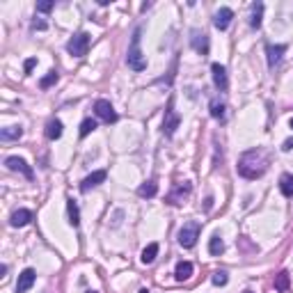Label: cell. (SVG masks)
I'll use <instances>...</instances> for the list:
<instances>
[{
  "instance_id": "cell-9",
  "label": "cell",
  "mask_w": 293,
  "mask_h": 293,
  "mask_svg": "<svg viewBox=\"0 0 293 293\" xmlns=\"http://www.w3.org/2000/svg\"><path fill=\"white\" fill-rule=\"evenodd\" d=\"M106 176H108V172H106V170H96V172H92L90 176H85V179H82L80 190H82V192H90V190L96 188L98 184H104Z\"/></svg>"
},
{
  "instance_id": "cell-28",
  "label": "cell",
  "mask_w": 293,
  "mask_h": 293,
  "mask_svg": "<svg viewBox=\"0 0 293 293\" xmlns=\"http://www.w3.org/2000/svg\"><path fill=\"white\" fill-rule=\"evenodd\" d=\"M55 82H58V71H50L48 76H44L42 80H39V87H42V90H48V87L55 85Z\"/></svg>"
},
{
  "instance_id": "cell-13",
  "label": "cell",
  "mask_w": 293,
  "mask_h": 293,
  "mask_svg": "<svg viewBox=\"0 0 293 293\" xmlns=\"http://www.w3.org/2000/svg\"><path fill=\"white\" fill-rule=\"evenodd\" d=\"M34 280H37V272L32 270V268H26V270L18 275V282H16V293H26L28 288L34 284Z\"/></svg>"
},
{
  "instance_id": "cell-27",
  "label": "cell",
  "mask_w": 293,
  "mask_h": 293,
  "mask_svg": "<svg viewBox=\"0 0 293 293\" xmlns=\"http://www.w3.org/2000/svg\"><path fill=\"white\" fill-rule=\"evenodd\" d=\"M211 117H216V120L222 122L224 120V104H220V101H211Z\"/></svg>"
},
{
  "instance_id": "cell-18",
  "label": "cell",
  "mask_w": 293,
  "mask_h": 293,
  "mask_svg": "<svg viewBox=\"0 0 293 293\" xmlns=\"http://www.w3.org/2000/svg\"><path fill=\"white\" fill-rule=\"evenodd\" d=\"M60 136H62V122L50 120L48 124H46V138H48V140H58Z\"/></svg>"
},
{
  "instance_id": "cell-30",
  "label": "cell",
  "mask_w": 293,
  "mask_h": 293,
  "mask_svg": "<svg viewBox=\"0 0 293 293\" xmlns=\"http://www.w3.org/2000/svg\"><path fill=\"white\" fill-rule=\"evenodd\" d=\"M50 10H53V2H48V0L37 2V12H44V14H46V12H50Z\"/></svg>"
},
{
  "instance_id": "cell-12",
  "label": "cell",
  "mask_w": 293,
  "mask_h": 293,
  "mask_svg": "<svg viewBox=\"0 0 293 293\" xmlns=\"http://www.w3.org/2000/svg\"><path fill=\"white\" fill-rule=\"evenodd\" d=\"M181 124V117L172 110V104H170L168 112H165V122H163V130H165V136H174V130L179 128Z\"/></svg>"
},
{
  "instance_id": "cell-24",
  "label": "cell",
  "mask_w": 293,
  "mask_h": 293,
  "mask_svg": "<svg viewBox=\"0 0 293 293\" xmlns=\"http://www.w3.org/2000/svg\"><path fill=\"white\" fill-rule=\"evenodd\" d=\"M261 16H264V2H254V5H252V14H250V26L259 28Z\"/></svg>"
},
{
  "instance_id": "cell-10",
  "label": "cell",
  "mask_w": 293,
  "mask_h": 293,
  "mask_svg": "<svg viewBox=\"0 0 293 293\" xmlns=\"http://www.w3.org/2000/svg\"><path fill=\"white\" fill-rule=\"evenodd\" d=\"M211 74H213V82H216V87L220 90V92H224L229 87V80H227V69H224L222 64H211Z\"/></svg>"
},
{
  "instance_id": "cell-16",
  "label": "cell",
  "mask_w": 293,
  "mask_h": 293,
  "mask_svg": "<svg viewBox=\"0 0 293 293\" xmlns=\"http://www.w3.org/2000/svg\"><path fill=\"white\" fill-rule=\"evenodd\" d=\"M66 213H69V224L71 227H78L80 224V211H78V202L74 197L66 200Z\"/></svg>"
},
{
  "instance_id": "cell-23",
  "label": "cell",
  "mask_w": 293,
  "mask_h": 293,
  "mask_svg": "<svg viewBox=\"0 0 293 293\" xmlns=\"http://www.w3.org/2000/svg\"><path fill=\"white\" fill-rule=\"evenodd\" d=\"M156 192H158V186L154 184V181H146V184H142L140 188H138V195H140V197H146V200L156 197Z\"/></svg>"
},
{
  "instance_id": "cell-35",
  "label": "cell",
  "mask_w": 293,
  "mask_h": 293,
  "mask_svg": "<svg viewBox=\"0 0 293 293\" xmlns=\"http://www.w3.org/2000/svg\"><path fill=\"white\" fill-rule=\"evenodd\" d=\"M291 128H293V117H291Z\"/></svg>"
},
{
  "instance_id": "cell-15",
  "label": "cell",
  "mask_w": 293,
  "mask_h": 293,
  "mask_svg": "<svg viewBox=\"0 0 293 293\" xmlns=\"http://www.w3.org/2000/svg\"><path fill=\"white\" fill-rule=\"evenodd\" d=\"M30 220H32V211H28V208H18V211H14L10 218L12 227H26Z\"/></svg>"
},
{
  "instance_id": "cell-33",
  "label": "cell",
  "mask_w": 293,
  "mask_h": 293,
  "mask_svg": "<svg viewBox=\"0 0 293 293\" xmlns=\"http://www.w3.org/2000/svg\"><path fill=\"white\" fill-rule=\"evenodd\" d=\"M32 28H34V30H44V28H46V23H44V21H34Z\"/></svg>"
},
{
  "instance_id": "cell-8",
  "label": "cell",
  "mask_w": 293,
  "mask_h": 293,
  "mask_svg": "<svg viewBox=\"0 0 293 293\" xmlns=\"http://www.w3.org/2000/svg\"><path fill=\"white\" fill-rule=\"evenodd\" d=\"M190 44H192V48L200 55H208V34L206 32L192 30V32H190Z\"/></svg>"
},
{
  "instance_id": "cell-26",
  "label": "cell",
  "mask_w": 293,
  "mask_h": 293,
  "mask_svg": "<svg viewBox=\"0 0 293 293\" xmlns=\"http://www.w3.org/2000/svg\"><path fill=\"white\" fill-rule=\"evenodd\" d=\"M94 128H96V120H92V117H87V120L80 124V138H87V136H90V133H92Z\"/></svg>"
},
{
  "instance_id": "cell-3",
  "label": "cell",
  "mask_w": 293,
  "mask_h": 293,
  "mask_svg": "<svg viewBox=\"0 0 293 293\" xmlns=\"http://www.w3.org/2000/svg\"><path fill=\"white\" fill-rule=\"evenodd\" d=\"M90 44H92V37H90V34L78 32V34H74V37L69 39L66 50H69L74 58H82V55H87V50H90Z\"/></svg>"
},
{
  "instance_id": "cell-6",
  "label": "cell",
  "mask_w": 293,
  "mask_h": 293,
  "mask_svg": "<svg viewBox=\"0 0 293 293\" xmlns=\"http://www.w3.org/2000/svg\"><path fill=\"white\" fill-rule=\"evenodd\" d=\"M5 165L12 170V172H21L26 179H32V176H34L32 168H30V165H28L23 158H18V156H10V158L5 160Z\"/></svg>"
},
{
  "instance_id": "cell-22",
  "label": "cell",
  "mask_w": 293,
  "mask_h": 293,
  "mask_svg": "<svg viewBox=\"0 0 293 293\" xmlns=\"http://www.w3.org/2000/svg\"><path fill=\"white\" fill-rule=\"evenodd\" d=\"M158 256V243H149L144 248V250H142V264H154V259H156Z\"/></svg>"
},
{
  "instance_id": "cell-32",
  "label": "cell",
  "mask_w": 293,
  "mask_h": 293,
  "mask_svg": "<svg viewBox=\"0 0 293 293\" xmlns=\"http://www.w3.org/2000/svg\"><path fill=\"white\" fill-rule=\"evenodd\" d=\"M282 149H284V152H291V149H293V138H288V140L284 142V144H282Z\"/></svg>"
},
{
  "instance_id": "cell-25",
  "label": "cell",
  "mask_w": 293,
  "mask_h": 293,
  "mask_svg": "<svg viewBox=\"0 0 293 293\" xmlns=\"http://www.w3.org/2000/svg\"><path fill=\"white\" fill-rule=\"evenodd\" d=\"M208 252H211L213 256H220L224 252V243H222L220 236H213V238L208 240Z\"/></svg>"
},
{
  "instance_id": "cell-11",
  "label": "cell",
  "mask_w": 293,
  "mask_h": 293,
  "mask_svg": "<svg viewBox=\"0 0 293 293\" xmlns=\"http://www.w3.org/2000/svg\"><path fill=\"white\" fill-rule=\"evenodd\" d=\"M232 18H234V12L229 10V7H220V10L216 12V16H213V26H216L218 30H227Z\"/></svg>"
},
{
  "instance_id": "cell-20",
  "label": "cell",
  "mask_w": 293,
  "mask_h": 293,
  "mask_svg": "<svg viewBox=\"0 0 293 293\" xmlns=\"http://www.w3.org/2000/svg\"><path fill=\"white\" fill-rule=\"evenodd\" d=\"M280 190L284 197H293V174H282L280 176Z\"/></svg>"
},
{
  "instance_id": "cell-34",
  "label": "cell",
  "mask_w": 293,
  "mask_h": 293,
  "mask_svg": "<svg viewBox=\"0 0 293 293\" xmlns=\"http://www.w3.org/2000/svg\"><path fill=\"white\" fill-rule=\"evenodd\" d=\"M138 293H149V291H146V288H140V291H138Z\"/></svg>"
},
{
  "instance_id": "cell-19",
  "label": "cell",
  "mask_w": 293,
  "mask_h": 293,
  "mask_svg": "<svg viewBox=\"0 0 293 293\" xmlns=\"http://www.w3.org/2000/svg\"><path fill=\"white\" fill-rule=\"evenodd\" d=\"M288 284H291V277H288V272L286 270L277 272V275H275V291L277 293L288 291Z\"/></svg>"
},
{
  "instance_id": "cell-4",
  "label": "cell",
  "mask_w": 293,
  "mask_h": 293,
  "mask_svg": "<svg viewBox=\"0 0 293 293\" xmlns=\"http://www.w3.org/2000/svg\"><path fill=\"white\" fill-rule=\"evenodd\" d=\"M200 232H202V224L192 220V222H186L184 227L179 229V236H176V238H179V243L184 245V248H192V245L197 243V238H200Z\"/></svg>"
},
{
  "instance_id": "cell-29",
  "label": "cell",
  "mask_w": 293,
  "mask_h": 293,
  "mask_svg": "<svg viewBox=\"0 0 293 293\" xmlns=\"http://www.w3.org/2000/svg\"><path fill=\"white\" fill-rule=\"evenodd\" d=\"M211 282L216 284V286H224V284L229 282V277H227V272H224V270H218V272H213Z\"/></svg>"
},
{
  "instance_id": "cell-14",
  "label": "cell",
  "mask_w": 293,
  "mask_h": 293,
  "mask_svg": "<svg viewBox=\"0 0 293 293\" xmlns=\"http://www.w3.org/2000/svg\"><path fill=\"white\" fill-rule=\"evenodd\" d=\"M266 53H268V64L275 66V64H280L282 55L286 53V46H284V44H275V46H272V44H268Z\"/></svg>"
},
{
  "instance_id": "cell-31",
  "label": "cell",
  "mask_w": 293,
  "mask_h": 293,
  "mask_svg": "<svg viewBox=\"0 0 293 293\" xmlns=\"http://www.w3.org/2000/svg\"><path fill=\"white\" fill-rule=\"evenodd\" d=\"M34 64H37V60H34V58H30V60H26V64H23V69H26V74H30V71L34 69Z\"/></svg>"
},
{
  "instance_id": "cell-17",
  "label": "cell",
  "mask_w": 293,
  "mask_h": 293,
  "mask_svg": "<svg viewBox=\"0 0 293 293\" xmlns=\"http://www.w3.org/2000/svg\"><path fill=\"white\" fill-rule=\"evenodd\" d=\"M190 275H192V264H190V261H181V264H176V270H174L176 282H186Z\"/></svg>"
},
{
  "instance_id": "cell-7",
  "label": "cell",
  "mask_w": 293,
  "mask_h": 293,
  "mask_svg": "<svg viewBox=\"0 0 293 293\" xmlns=\"http://www.w3.org/2000/svg\"><path fill=\"white\" fill-rule=\"evenodd\" d=\"M190 190H192V186H190L188 181H184V184H176L172 190H170L168 202H170V204H174V206H176V204H181V202H184L186 197L190 195Z\"/></svg>"
},
{
  "instance_id": "cell-21",
  "label": "cell",
  "mask_w": 293,
  "mask_h": 293,
  "mask_svg": "<svg viewBox=\"0 0 293 293\" xmlns=\"http://www.w3.org/2000/svg\"><path fill=\"white\" fill-rule=\"evenodd\" d=\"M23 136V128L21 126H7V128H2L0 130V138H2V140H18V138Z\"/></svg>"
},
{
  "instance_id": "cell-36",
  "label": "cell",
  "mask_w": 293,
  "mask_h": 293,
  "mask_svg": "<svg viewBox=\"0 0 293 293\" xmlns=\"http://www.w3.org/2000/svg\"><path fill=\"white\" fill-rule=\"evenodd\" d=\"M87 293H96V291H87Z\"/></svg>"
},
{
  "instance_id": "cell-1",
  "label": "cell",
  "mask_w": 293,
  "mask_h": 293,
  "mask_svg": "<svg viewBox=\"0 0 293 293\" xmlns=\"http://www.w3.org/2000/svg\"><path fill=\"white\" fill-rule=\"evenodd\" d=\"M268 170V154L264 149H250L238 158V174L245 179H259Z\"/></svg>"
},
{
  "instance_id": "cell-2",
  "label": "cell",
  "mask_w": 293,
  "mask_h": 293,
  "mask_svg": "<svg viewBox=\"0 0 293 293\" xmlns=\"http://www.w3.org/2000/svg\"><path fill=\"white\" fill-rule=\"evenodd\" d=\"M140 34H142V28H138L136 32H133V39H130L128 55H126V64H128L133 71L146 69V60H144V55H142V50H140Z\"/></svg>"
},
{
  "instance_id": "cell-5",
  "label": "cell",
  "mask_w": 293,
  "mask_h": 293,
  "mask_svg": "<svg viewBox=\"0 0 293 293\" xmlns=\"http://www.w3.org/2000/svg\"><path fill=\"white\" fill-rule=\"evenodd\" d=\"M94 112H96V117L104 120L106 124H114V122H117V112H114L112 104L106 101V98H98L96 104H94Z\"/></svg>"
}]
</instances>
